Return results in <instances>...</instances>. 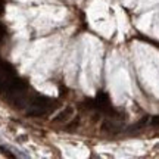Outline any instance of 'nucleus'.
<instances>
[{"label":"nucleus","mask_w":159,"mask_h":159,"mask_svg":"<svg viewBox=\"0 0 159 159\" xmlns=\"http://www.w3.org/2000/svg\"><path fill=\"white\" fill-rule=\"evenodd\" d=\"M78 124H80L78 119H74V121H71V122H68V124H66V130H68V131L75 130V127H77Z\"/></svg>","instance_id":"nucleus-2"},{"label":"nucleus","mask_w":159,"mask_h":159,"mask_svg":"<svg viewBox=\"0 0 159 159\" xmlns=\"http://www.w3.org/2000/svg\"><path fill=\"white\" fill-rule=\"evenodd\" d=\"M72 114H74V109L71 108V106H68V108L62 109V111L53 118V122H56V124H65V122H68L69 119H71Z\"/></svg>","instance_id":"nucleus-1"},{"label":"nucleus","mask_w":159,"mask_h":159,"mask_svg":"<svg viewBox=\"0 0 159 159\" xmlns=\"http://www.w3.org/2000/svg\"><path fill=\"white\" fill-rule=\"evenodd\" d=\"M2 12H3V2L0 0V13H2Z\"/></svg>","instance_id":"nucleus-5"},{"label":"nucleus","mask_w":159,"mask_h":159,"mask_svg":"<svg viewBox=\"0 0 159 159\" xmlns=\"http://www.w3.org/2000/svg\"><path fill=\"white\" fill-rule=\"evenodd\" d=\"M5 37H6V28H5V25L0 24V41L5 39Z\"/></svg>","instance_id":"nucleus-4"},{"label":"nucleus","mask_w":159,"mask_h":159,"mask_svg":"<svg viewBox=\"0 0 159 159\" xmlns=\"http://www.w3.org/2000/svg\"><path fill=\"white\" fill-rule=\"evenodd\" d=\"M0 152L5 155V156H7V158H15V155H12L11 152H9L6 148H3V146H0Z\"/></svg>","instance_id":"nucleus-3"}]
</instances>
